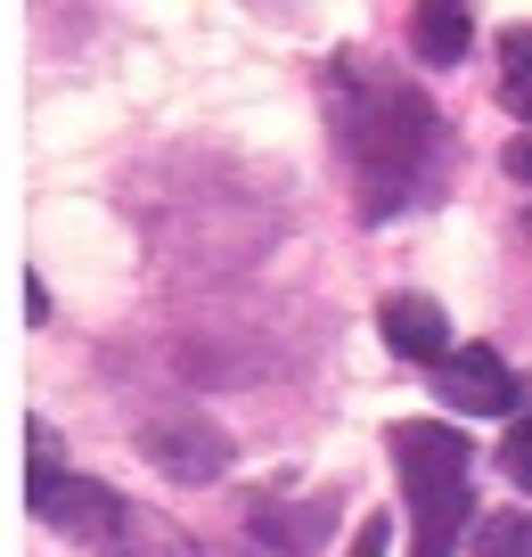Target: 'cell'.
Instances as JSON below:
<instances>
[{"instance_id": "8992f818", "label": "cell", "mask_w": 532, "mask_h": 557, "mask_svg": "<svg viewBox=\"0 0 532 557\" xmlns=\"http://www.w3.org/2000/svg\"><path fill=\"white\" fill-rule=\"evenodd\" d=\"M378 329H385V345H394L401 361H426V369L450 361V320H443V304H434V296H385L378 304Z\"/></svg>"}, {"instance_id": "6da1fadb", "label": "cell", "mask_w": 532, "mask_h": 557, "mask_svg": "<svg viewBox=\"0 0 532 557\" xmlns=\"http://www.w3.org/2000/svg\"><path fill=\"white\" fill-rule=\"evenodd\" d=\"M327 123H336L344 157L361 164V181H369V197H361L369 222L410 197V181L426 173L434 139H443V115H434L410 83L378 74L369 58H344V66L327 74Z\"/></svg>"}, {"instance_id": "9c48e42d", "label": "cell", "mask_w": 532, "mask_h": 557, "mask_svg": "<svg viewBox=\"0 0 532 557\" xmlns=\"http://www.w3.org/2000/svg\"><path fill=\"white\" fill-rule=\"evenodd\" d=\"M499 99H508V115L532 123V25H516L499 41Z\"/></svg>"}, {"instance_id": "30bf717a", "label": "cell", "mask_w": 532, "mask_h": 557, "mask_svg": "<svg viewBox=\"0 0 532 557\" xmlns=\"http://www.w3.org/2000/svg\"><path fill=\"white\" fill-rule=\"evenodd\" d=\"M99 557H197V549L172 533V524H156V517H139V508H132V524H123V533L107 541Z\"/></svg>"}, {"instance_id": "3957f363", "label": "cell", "mask_w": 532, "mask_h": 557, "mask_svg": "<svg viewBox=\"0 0 532 557\" xmlns=\"http://www.w3.org/2000/svg\"><path fill=\"white\" fill-rule=\"evenodd\" d=\"M426 385H434V401H443V410H459V418H508L516 401H524V418H532V385H516L508 361H499L492 345H459Z\"/></svg>"}, {"instance_id": "277c9868", "label": "cell", "mask_w": 532, "mask_h": 557, "mask_svg": "<svg viewBox=\"0 0 532 557\" xmlns=\"http://www.w3.org/2000/svg\"><path fill=\"white\" fill-rule=\"evenodd\" d=\"M139 459H148L156 475H172V484H213V475L230 468V435L197 410H172V418H148Z\"/></svg>"}, {"instance_id": "5bb4252c", "label": "cell", "mask_w": 532, "mask_h": 557, "mask_svg": "<svg viewBox=\"0 0 532 557\" xmlns=\"http://www.w3.org/2000/svg\"><path fill=\"white\" fill-rule=\"evenodd\" d=\"M385 533H394V524H385V517H369L361 533H352V549H344V557H385Z\"/></svg>"}, {"instance_id": "ba28073f", "label": "cell", "mask_w": 532, "mask_h": 557, "mask_svg": "<svg viewBox=\"0 0 532 557\" xmlns=\"http://www.w3.org/2000/svg\"><path fill=\"white\" fill-rule=\"evenodd\" d=\"M467 41H475V17H467L459 0H426V9H410V50L426 58V66H459Z\"/></svg>"}, {"instance_id": "4fadbf2b", "label": "cell", "mask_w": 532, "mask_h": 557, "mask_svg": "<svg viewBox=\"0 0 532 557\" xmlns=\"http://www.w3.org/2000/svg\"><path fill=\"white\" fill-rule=\"evenodd\" d=\"M499 164H508V181H516V189H532V132H516L508 148H499Z\"/></svg>"}, {"instance_id": "7a4b0ae2", "label": "cell", "mask_w": 532, "mask_h": 557, "mask_svg": "<svg viewBox=\"0 0 532 557\" xmlns=\"http://www.w3.org/2000/svg\"><path fill=\"white\" fill-rule=\"evenodd\" d=\"M385 451H394V475L410 492V557H450L467 517H475V492H467L475 443L443 418H401L385 435Z\"/></svg>"}, {"instance_id": "7c38bea8", "label": "cell", "mask_w": 532, "mask_h": 557, "mask_svg": "<svg viewBox=\"0 0 532 557\" xmlns=\"http://www.w3.org/2000/svg\"><path fill=\"white\" fill-rule=\"evenodd\" d=\"M499 468H508L516 492H532V418H524V426H508V443H499Z\"/></svg>"}, {"instance_id": "5b68a950", "label": "cell", "mask_w": 532, "mask_h": 557, "mask_svg": "<svg viewBox=\"0 0 532 557\" xmlns=\"http://www.w3.org/2000/svg\"><path fill=\"white\" fill-rule=\"evenodd\" d=\"M34 517L50 524V533H66V541L107 549V541L132 524V500H123L115 484H99V475H58L50 492H34Z\"/></svg>"}, {"instance_id": "52a82bcc", "label": "cell", "mask_w": 532, "mask_h": 557, "mask_svg": "<svg viewBox=\"0 0 532 557\" xmlns=\"http://www.w3.org/2000/svg\"><path fill=\"white\" fill-rule=\"evenodd\" d=\"M327 517H336L327 500H262V492L246 500V533H255L262 549H320Z\"/></svg>"}, {"instance_id": "8fae6325", "label": "cell", "mask_w": 532, "mask_h": 557, "mask_svg": "<svg viewBox=\"0 0 532 557\" xmlns=\"http://www.w3.org/2000/svg\"><path fill=\"white\" fill-rule=\"evenodd\" d=\"M467 557H532V508H499V517H483Z\"/></svg>"}]
</instances>
